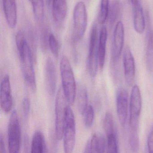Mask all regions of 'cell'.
Returning a JSON list of instances; mask_svg holds the SVG:
<instances>
[{"label": "cell", "mask_w": 153, "mask_h": 153, "mask_svg": "<svg viewBox=\"0 0 153 153\" xmlns=\"http://www.w3.org/2000/svg\"><path fill=\"white\" fill-rule=\"evenodd\" d=\"M53 1L54 0H46L47 3L48 5L51 7Z\"/></svg>", "instance_id": "34"}, {"label": "cell", "mask_w": 153, "mask_h": 153, "mask_svg": "<svg viewBox=\"0 0 153 153\" xmlns=\"http://www.w3.org/2000/svg\"><path fill=\"white\" fill-rule=\"evenodd\" d=\"M48 44L53 55L57 57L59 55V45L58 41L55 36L50 33L48 36Z\"/></svg>", "instance_id": "29"}, {"label": "cell", "mask_w": 153, "mask_h": 153, "mask_svg": "<svg viewBox=\"0 0 153 153\" xmlns=\"http://www.w3.org/2000/svg\"><path fill=\"white\" fill-rule=\"evenodd\" d=\"M51 7L55 22L58 24L63 22L67 14V0H54Z\"/></svg>", "instance_id": "16"}, {"label": "cell", "mask_w": 153, "mask_h": 153, "mask_svg": "<svg viewBox=\"0 0 153 153\" xmlns=\"http://www.w3.org/2000/svg\"><path fill=\"white\" fill-rule=\"evenodd\" d=\"M66 103L63 89L62 87H60L56 96L55 104V134L57 139L58 140H61L63 137L66 109L68 105Z\"/></svg>", "instance_id": "8"}, {"label": "cell", "mask_w": 153, "mask_h": 153, "mask_svg": "<svg viewBox=\"0 0 153 153\" xmlns=\"http://www.w3.org/2000/svg\"><path fill=\"white\" fill-rule=\"evenodd\" d=\"M107 39V27L105 26H103L100 32L98 44L99 66L101 70L103 69L105 64Z\"/></svg>", "instance_id": "17"}, {"label": "cell", "mask_w": 153, "mask_h": 153, "mask_svg": "<svg viewBox=\"0 0 153 153\" xmlns=\"http://www.w3.org/2000/svg\"><path fill=\"white\" fill-rule=\"evenodd\" d=\"M60 74L62 79V88L69 105H72L76 95V83L74 74L71 63L67 56H63L60 63Z\"/></svg>", "instance_id": "1"}, {"label": "cell", "mask_w": 153, "mask_h": 153, "mask_svg": "<svg viewBox=\"0 0 153 153\" xmlns=\"http://www.w3.org/2000/svg\"><path fill=\"white\" fill-rule=\"evenodd\" d=\"M142 108V98L140 88L137 85L133 86L129 103V126L131 131H137Z\"/></svg>", "instance_id": "6"}, {"label": "cell", "mask_w": 153, "mask_h": 153, "mask_svg": "<svg viewBox=\"0 0 153 153\" xmlns=\"http://www.w3.org/2000/svg\"><path fill=\"white\" fill-rule=\"evenodd\" d=\"M90 153H104L106 149L105 138L101 134L95 133L90 142Z\"/></svg>", "instance_id": "18"}, {"label": "cell", "mask_w": 153, "mask_h": 153, "mask_svg": "<svg viewBox=\"0 0 153 153\" xmlns=\"http://www.w3.org/2000/svg\"><path fill=\"white\" fill-rule=\"evenodd\" d=\"M121 10V6L120 2L118 1H115L111 4L110 8L108 19L110 24H114L119 17Z\"/></svg>", "instance_id": "24"}, {"label": "cell", "mask_w": 153, "mask_h": 153, "mask_svg": "<svg viewBox=\"0 0 153 153\" xmlns=\"http://www.w3.org/2000/svg\"><path fill=\"white\" fill-rule=\"evenodd\" d=\"M45 141L44 136L40 131H36L31 141V153H44Z\"/></svg>", "instance_id": "19"}, {"label": "cell", "mask_w": 153, "mask_h": 153, "mask_svg": "<svg viewBox=\"0 0 153 153\" xmlns=\"http://www.w3.org/2000/svg\"><path fill=\"white\" fill-rule=\"evenodd\" d=\"M129 143L131 149L134 152L139 150V140L137 131H131L129 136Z\"/></svg>", "instance_id": "30"}, {"label": "cell", "mask_w": 153, "mask_h": 153, "mask_svg": "<svg viewBox=\"0 0 153 153\" xmlns=\"http://www.w3.org/2000/svg\"><path fill=\"white\" fill-rule=\"evenodd\" d=\"M32 7L33 15L36 20L41 22L44 16V0H29Z\"/></svg>", "instance_id": "21"}, {"label": "cell", "mask_w": 153, "mask_h": 153, "mask_svg": "<svg viewBox=\"0 0 153 153\" xmlns=\"http://www.w3.org/2000/svg\"><path fill=\"white\" fill-rule=\"evenodd\" d=\"M73 37L75 41H80L83 37L88 24V15L85 4L79 1L74 9Z\"/></svg>", "instance_id": "4"}, {"label": "cell", "mask_w": 153, "mask_h": 153, "mask_svg": "<svg viewBox=\"0 0 153 153\" xmlns=\"http://www.w3.org/2000/svg\"><path fill=\"white\" fill-rule=\"evenodd\" d=\"M9 153H19L21 144V129L16 110L12 112L8 126Z\"/></svg>", "instance_id": "5"}, {"label": "cell", "mask_w": 153, "mask_h": 153, "mask_svg": "<svg viewBox=\"0 0 153 153\" xmlns=\"http://www.w3.org/2000/svg\"><path fill=\"white\" fill-rule=\"evenodd\" d=\"M98 44V27L96 24H94L92 28L90 35L87 59V68L92 77L96 76L99 65Z\"/></svg>", "instance_id": "7"}, {"label": "cell", "mask_w": 153, "mask_h": 153, "mask_svg": "<svg viewBox=\"0 0 153 153\" xmlns=\"http://www.w3.org/2000/svg\"><path fill=\"white\" fill-rule=\"evenodd\" d=\"M75 121L72 110L69 105L66 109L63 139L64 153H73L75 142Z\"/></svg>", "instance_id": "3"}, {"label": "cell", "mask_w": 153, "mask_h": 153, "mask_svg": "<svg viewBox=\"0 0 153 153\" xmlns=\"http://www.w3.org/2000/svg\"><path fill=\"white\" fill-rule=\"evenodd\" d=\"M123 61L126 83L128 86H132L135 77V63L132 51L128 46L124 49Z\"/></svg>", "instance_id": "10"}, {"label": "cell", "mask_w": 153, "mask_h": 153, "mask_svg": "<svg viewBox=\"0 0 153 153\" xmlns=\"http://www.w3.org/2000/svg\"><path fill=\"white\" fill-rule=\"evenodd\" d=\"M77 107L80 113L83 115L88 107V94L86 88L82 87L78 91L77 97Z\"/></svg>", "instance_id": "20"}, {"label": "cell", "mask_w": 153, "mask_h": 153, "mask_svg": "<svg viewBox=\"0 0 153 153\" xmlns=\"http://www.w3.org/2000/svg\"><path fill=\"white\" fill-rule=\"evenodd\" d=\"M146 65L150 71L153 70V31L149 34L146 49Z\"/></svg>", "instance_id": "22"}, {"label": "cell", "mask_w": 153, "mask_h": 153, "mask_svg": "<svg viewBox=\"0 0 153 153\" xmlns=\"http://www.w3.org/2000/svg\"><path fill=\"white\" fill-rule=\"evenodd\" d=\"M103 126L107 137L115 134L114 129V119L110 112H107L103 120Z\"/></svg>", "instance_id": "25"}, {"label": "cell", "mask_w": 153, "mask_h": 153, "mask_svg": "<svg viewBox=\"0 0 153 153\" xmlns=\"http://www.w3.org/2000/svg\"><path fill=\"white\" fill-rule=\"evenodd\" d=\"M30 108V101L28 97H25L22 101V109L24 117L26 118L28 117L29 115Z\"/></svg>", "instance_id": "31"}, {"label": "cell", "mask_w": 153, "mask_h": 153, "mask_svg": "<svg viewBox=\"0 0 153 153\" xmlns=\"http://www.w3.org/2000/svg\"><path fill=\"white\" fill-rule=\"evenodd\" d=\"M0 102L1 108L5 113H9L13 106V98L11 94L10 76L6 74L4 76L1 84Z\"/></svg>", "instance_id": "11"}, {"label": "cell", "mask_w": 153, "mask_h": 153, "mask_svg": "<svg viewBox=\"0 0 153 153\" xmlns=\"http://www.w3.org/2000/svg\"><path fill=\"white\" fill-rule=\"evenodd\" d=\"M28 42L27 39L22 31H18L15 36V43L17 50L19 53V56L23 53L24 46Z\"/></svg>", "instance_id": "26"}, {"label": "cell", "mask_w": 153, "mask_h": 153, "mask_svg": "<svg viewBox=\"0 0 153 153\" xmlns=\"http://www.w3.org/2000/svg\"><path fill=\"white\" fill-rule=\"evenodd\" d=\"M125 40V27L123 22L119 21L117 22L113 35L112 59L114 62L118 61L124 48Z\"/></svg>", "instance_id": "12"}, {"label": "cell", "mask_w": 153, "mask_h": 153, "mask_svg": "<svg viewBox=\"0 0 153 153\" xmlns=\"http://www.w3.org/2000/svg\"><path fill=\"white\" fill-rule=\"evenodd\" d=\"M4 17L9 27L13 29L17 23V8L16 0H2Z\"/></svg>", "instance_id": "14"}, {"label": "cell", "mask_w": 153, "mask_h": 153, "mask_svg": "<svg viewBox=\"0 0 153 153\" xmlns=\"http://www.w3.org/2000/svg\"><path fill=\"white\" fill-rule=\"evenodd\" d=\"M19 58L24 81L31 91L35 92L37 90V83L33 65L34 59L31 48L28 42L25 45L23 53L19 56Z\"/></svg>", "instance_id": "2"}, {"label": "cell", "mask_w": 153, "mask_h": 153, "mask_svg": "<svg viewBox=\"0 0 153 153\" xmlns=\"http://www.w3.org/2000/svg\"><path fill=\"white\" fill-rule=\"evenodd\" d=\"M110 8V0H101L100 8L98 16V22L99 24H104L107 19Z\"/></svg>", "instance_id": "23"}, {"label": "cell", "mask_w": 153, "mask_h": 153, "mask_svg": "<svg viewBox=\"0 0 153 153\" xmlns=\"http://www.w3.org/2000/svg\"><path fill=\"white\" fill-rule=\"evenodd\" d=\"M147 143L149 153H153V126L149 133Z\"/></svg>", "instance_id": "32"}, {"label": "cell", "mask_w": 153, "mask_h": 153, "mask_svg": "<svg viewBox=\"0 0 153 153\" xmlns=\"http://www.w3.org/2000/svg\"><path fill=\"white\" fill-rule=\"evenodd\" d=\"M45 74L48 92L51 96H53L56 90L57 74L54 63L50 57H49L46 61Z\"/></svg>", "instance_id": "13"}, {"label": "cell", "mask_w": 153, "mask_h": 153, "mask_svg": "<svg viewBox=\"0 0 153 153\" xmlns=\"http://www.w3.org/2000/svg\"><path fill=\"white\" fill-rule=\"evenodd\" d=\"M106 153H118L117 142L116 134H113L107 137Z\"/></svg>", "instance_id": "28"}, {"label": "cell", "mask_w": 153, "mask_h": 153, "mask_svg": "<svg viewBox=\"0 0 153 153\" xmlns=\"http://www.w3.org/2000/svg\"><path fill=\"white\" fill-rule=\"evenodd\" d=\"M132 5L134 28L137 33L143 34L145 30L146 21L143 7L139 1Z\"/></svg>", "instance_id": "15"}, {"label": "cell", "mask_w": 153, "mask_h": 153, "mask_svg": "<svg viewBox=\"0 0 153 153\" xmlns=\"http://www.w3.org/2000/svg\"><path fill=\"white\" fill-rule=\"evenodd\" d=\"M0 139V153H6L4 141L1 135Z\"/></svg>", "instance_id": "33"}, {"label": "cell", "mask_w": 153, "mask_h": 153, "mask_svg": "<svg viewBox=\"0 0 153 153\" xmlns=\"http://www.w3.org/2000/svg\"><path fill=\"white\" fill-rule=\"evenodd\" d=\"M128 93L125 88L120 87L117 91L116 102L118 117L119 123L124 127L128 115Z\"/></svg>", "instance_id": "9"}, {"label": "cell", "mask_w": 153, "mask_h": 153, "mask_svg": "<svg viewBox=\"0 0 153 153\" xmlns=\"http://www.w3.org/2000/svg\"><path fill=\"white\" fill-rule=\"evenodd\" d=\"M84 116V125L88 128L92 126L94 121L95 112L93 107L91 105H89L85 113L83 115Z\"/></svg>", "instance_id": "27"}]
</instances>
